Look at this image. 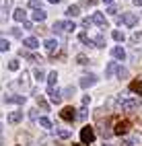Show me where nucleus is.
Listing matches in <instances>:
<instances>
[{
    "instance_id": "obj_16",
    "label": "nucleus",
    "mask_w": 142,
    "mask_h": 146,
    "mask_svg": "<svg viewBox=\"0 0 142 146\" xmlns=\"http://www.w3.org/2000/svg\"><path fill=\"white\" fill-rule=\"evenodd\" d=\"M115 72H117V64H115V62H109V64H107V70H105V76H107V78H111Z\"/></svg>"
},
{
    "instance_id": "obj_27",
    "label": "nucleus",
    "mask_w": 142,
    "mask_h": 146,
    "mask_svg": "<svg viewBox=\"0 0 142 146\" xmlns=\"http://www.w3.org/2000/svg\"><path fill=\"white\" fill-rule=\"evenodd\" d=\"M6 101H13V103H17V105H23L27 99H25V97H8Z\"/></svg>"
},
{
    "instance_id": "obj_41",
    "label": "nucleus",
    "mask_w": 142,
    "mask_h": 146,
    "mask_svg": "<svg viewBox=\"0 0 142 146\" xmlns=\"http://www.w3.org/2000/svg\"><path fill=\"white\" fill-rule=\"evenodd\" d=\"M91 23H93L91 19H82V27H84V29H89V27H91Z\"/></svg>"
},
{
    "instance_id": "obj_42",
    "label": "nucleus",
    "mask_w": 142,
    "mask_h": 146,
    "mask_svg": "<svg viewBox=\"0 0 142 146\" xmlns=\"http://www.w3.org/2000/svg\"><path fill=\"white\" fill-rule=\"evenodd\" d=\"M13 35L17 37V39H19V37H21V29H13Z\"/></svg>"
},
{
    "instance_id": "obj_12",
    "label": "nucleus",
    "mask_w": 142,
    "mask_h": 146,
    "mask_svg": "<svg viewBox=\"0 0 142 146\" xmlns=\"http://www.w3.org/2000/svg\"><path fill=\"white\" fill-rule=\"evenodd\" d=\"M142 140V136L140 134H134V136H130V138H124L121 140V146H134L136 142H140Z\"/></svg>"
},
{
    "instance_id": "obj_39",
    "label": "nucleus",
    "mask_w": 142,
    "mask_h": 146,
    "mask_svg": "<svg viewBox=\"0 0 142 146\" xmlns=\"http://www.w3.org/2000/svg\"><path fill=\"white\" fill-rule=\"evenodd\" d=\"M29 119H39V117H37V109H31L29 111Z\"/></svg>"
},
{
    "instance_id": "obj_32",
    "label": "nucleus",
    "mask_w": 142,
    "mask_h": 146,
    "mask_svg": "<svg viewBox=\"0 0 142 146\" xmlns=\"http://www.w3.org/2000/svg\"><path fill=\"white\" fill-rule=\"evenodd\" d=\"M111 35H113V39H115V41H124V39H126V37H124V33H121V31H113Z\"/></svg>"
},
{
    "instance_id": "obj_20",
    "label": "nucleus",
    "mask_w": 142,
    "mask_h": 146,
    "mask_svg": "<svg viewBox=\"0 0 142 146\" xmlns=\"http://www.w3.org/2000/svg\"><path fill=\"white\" fill-rule=\"evenodd\" d=\"M56 82H58V72H54V70H52L50 74H47V84H50V89H52Z\"/></svg>"
},
{
    "instance_id": "obj_18",
    "label": "nucleus",
    "mask_w": 142,
    "mask_h": 146,
    "mask_svg": "<svg viewBox=\"0 0 142 146\" xmlns=\"http://www.w3.org/2000/svg\"><path fill=\"white\" fill-rule=\"evenodd\" d=\"M13 17H15V21H23V23L27 21V13L23 11V8H17V11H15V15H13Z\"/></svg>"
},
{
    "instance_id": "obj_17",
    "label": "nucleus",
    "mask_w": 142,
    "mask_h": 146,
    "mask_svg": "<svg viewBox=\"0 0 142 146\" xmlns=\"http://www.w3.org/2000/svg\"><path fill=\"white\" fill-rule=\"evenodd\" d=\"M45 17H47V15H45L43 11H33V13H31V19H33V21H37V23L45 21Z\"/></svg>"
},
{
    "instance_id": "obj_33",
    "label": "nucleus",
    "mask_w": 142,
    "mask_h": 146,
    "mask_svg": "<svg viewBox=\"0 0 142 146\" xmlns=\"http://www.w3.org/2000/svg\"><path fill=\"white\" fill-rule=\"evenodd\" d=\"M140 39H142V31H140V33H134V35L130 37V41H132V43H138Z\"/></svg>"
},
{
    "instance_id": "obj_35",
    "label": "nucleus",
    "mask_w": 142,
    "mask_h": 146,
    "mask_svg": "<svg viewBox=\"0 0 142 146\" xmlns=\"http://www.w3.org/2000/svg\"><path fill=\"white\" fill-rule=\"evenodd\" d=\"M8 68H11V70H19V60H17V58L8 62Z\"/></svg>"
},
{
    "instance_id": "obj_4",
    "label": "nucleus",
    "mask_w": 142,
    "mask_h": 146,
    "mask_svg": "<svg viewBox=\"0 0 142 146\" xmlns=\"http://www.w3.org/2000/svg\"><path fill=\"white\" fill-rule=\"evenodd\" d=\"M60 117L66 119V121H74L76 119V111H74V107H64L60 111Z\"/></svg>"
},
{
    "instance_id": "obj_44",
    "label": "nucleus",
    "mask_w": 142,
    "mask_h": 146,
    "mask_svg": "<svg viewBox=\"0 0 142 146\" xmlns=\"http://www.w3.org/2000/svg\"><path fill=\"white\" fill-rule=\"evenodd\" d=\"M134 4L136 6H142V0H134Z\"/></svg>"
},
{
    "instance_id": "obj_22",
    "label": "nucleus",
    "mask_w": 142,
    "mask_h": 146,
    "mask_svg": "<svg viewBox=\"0 0 142 146\" xmlns=\"http://www.w3.org/2000/svg\"><path fill=\"white\" fill-rule=\"evenodd\" d=\"M115 74H117V78H128V74H130V72H128V68L117 66V72H115Z\"/></svg>"
},
{
    "instance_id": "obj_19",
    "label": "nucleus",
    "mask_w": 142,
    "mask_h": 146,
    "mask_svg": "<svg viewBox=\"0 0 142 146\" xmlns=\"http://www.w3.org/2000/svg\"><path fill=\"white\" fill-rule=\"evenodd\" d=\"M66 15H68V17H78V15H80V6H78V4H72V6H68Z\"/></svg>"
},
{
    "instance_id": "obj_30",
    "label": "nucleus",
    "mask_w": 142,
    "mask_h": 146,
    "mask_svg": "<svg viewBox=\"0 0 142 146\" xmlns=\"http://www.w3.org/2000/svg\"><path fill=\"white\" fill-rule=\"evenodd\" d=\"M33 74H35V80H43V78H45V74H43L41 68H35V72H33Z\"/></svg>"
},
{
    "instance_id": "obj_38",
    "label": "nucleus",
    "mask_w": 142,
    "mask_h": 146,
    "mask_svg": "<svg viewBox=\"0 0 142 146\" xmlns=\"http://www.w3.org/2000/svg\"><path fill=\"white\" fill-rule=\"evenodd\" d=\"M58 136H60V138H68V136H70V130H58Z\"/></svg>"
},
{
    "instance_id": "obj_48",
    "label": "nucleus",
    "mask_w": 142,
    "mask_h": 146,
    "mask_svg": "<svg viewBox=\"0 0 142 146\" xmlns=\"http://www.w3.org/2000/svg\"><path fill=\"white\" fill-rule=\"evenodd\" d=\"M74 146H82V144H74Z\"/></svg>"
},
{
    "instance_id": "obj_45",
    "label": "nucleus",
    "mask_w": 142,
    "mask_h": 146,
    "mask_svg": "<svg viewBox=\"0 0 142 146\" xmlns=\"http://www.w3.org/2000/svg\"><path fill=\"white\" fill-rule=\"evenodd\" d=\"M47 2H52V4H58V2H60V0H47Z\"/></svg>"
},
{
    "instance_id": "obj_26",
    "label": "nucleus",
    "mask_w": 142,
    "mask_h": 146,
    "mask_svg": "<svg viewBox=\"0 0 142 146\" xmlns=\"http://www.w3.org/2000/svg\"><path fill=\"white\" fill-rule=\"evenodd\" d=\"M27 4H29V8H33V11H41V2L39 0H29Z\"/></svg>"
},
{
    "instance_id": "obj_9",
    "label": "nucleus",
    "mask_w": 142,
    "mask_h": 146,
    "mask_svg": "<svg viewBox=\"0 0 142 146\" xmlns=\"http://www.w3.org/2000/svg\"><path fill=\"white\" fill-rule=\"evenodd\" d=\"M23 45L27 47V50H37V47H39V41H37V37H25Z\"/></svg>"
},
{
    "instance_id": "obj_36",
    "label": "nucleus",
    "mask_w": 142,
    "mask_h": 146,
    "mask_svg": "<svg viewBox=\"0 0 142 146\" xmlns=\"http://www.w3.org/2000/svg\"><path fill=\"white\" fill-rule=\"evenodd\" d=\"M37 99H39V105H41V109H45V111H50V105H47L43 99H41V95H37Z\"/></svg>"
},
{
    "instance_id": "obj_6",
    "label": "nucleus",
    "mask_w": 142,
    "mask_h": 146,
    "mask_svg": "<svg viewBox=\"0 0 142 146\" xmlns=\"http://www.w3.org/2000/svg\"><path fill=\"white\" fill-rule=\"evenodd\" d=\"M93 84H97V76H95V74H87V76L80 78V86H82V89H89V86H93Z\"/></svg>"
},
{
    "instance_id": "obj_25",
    "label": "nucleus",
    "mask_w": 142,
    "mask_h": 146,
    "mask_svg": "<svg viewBox=\"0 0 142 146\" xmlns=\"http://www.w3.org/2000/svg\"><path fill=\"white\" fill-rule=\"evenodd\" d=\"M39 123H41V128L52 130V121H50V117H39Z\"/></svg>"
},
{
    "instance_id": "obj_23",
    "label": "nucleus",
    "mask_w": 142,
    "mask_h": 146,
    "mask_svg": "<svg viewBox=\"0 0 142 146\" xmlns=\"http://www.w3.org/2000/svg\"><path fill=\"white\" fill-rule=\"evenodd\" d=\"M76 62H78L80 66H87V64H91V60H89V58L84 56V54H78V56H76Z\"/></svg>"
},
{
    "instance_id": "obj_21",
    "label": "nucleus",
    "mask_w": 142,
    "mask_h": 146,
    "mask_svg": "<svg viewBox=\"0 0 142 146\" xmlns=\"http://www.w3.org/2000/svg\"><path fill=\"white\" fill-rule=\"evenodd\" d=\"M11 6H13V0H0V11L2 13H8Z\"/></svg>"
},
{
    "instance_id": "obj_29",
    "label": "nucleus",
    "mask_w": 142,
    "mask_h": 146,
    "mask_svg": "<svg viewBox=\"0 0 142 146\" xmlns=\"http://www.w3.org/2000/svg\"><path fill=\"white\" fill-rule=\"evenodd\" d=\"M93 41H95V47H103V45H105V39H103V35H97Z\"/></svg>"
},
{
    "instance_id": "obj_13",
    "label": "nucleus",
    "mask_w": 142,
    "mask_h": 146,
    "mask_svg": "<svg viewBox=\"0 0 142 146\" xmlns=\"http://www.w3.org/2000/svg\"><path fill=\"white\" fill-rule=\"evenodd\" d=\"M130 91L142 97V82H140V80H132V82H130Z\"/></svg>"
},
{
    "instance_id": "obj_28",
    "label": "nucleus",
    "mask_w": 142,
    "mask_h": 146,
    "mask_svg": "<svg viewBox=\"0 0 142 146\" xmlns=\"http://www.w3.org/2000/svg\"><path fill=\"white\" fill-rule=\"evenodd\" d=\"M87 115H89L87 107H80V111H76V117H80V119H87Z\"/></svg>"
},
{
    "instance_id": "obj_40",
    "label": "nucleus",
    "mask_w": 142,
    "mask_h": 146,
    "mask_svg": "<svg viewBox=\"0 0 142 146\" xmlns=\"http://www.w3.org/2000/svg\"><path fill=\"white\" fill-rule=\"evenodd\" d=\"M95 2H97V0H82V2H80V4H82V6H93Z\"/></svg>"
},
{
    "instance_id": "obj_14",
    "label": "nucleus",
    "mask_w": 142,
    "mask_h": 146,
    "mask_svg": "<svg viewBox=\"0 0 142 146\" xmlns=\"http://www.w3.org/2000/svg\"><path fill=\"white\" fill-rule=\"evenodd\" d=\"M78 41H80V43H84L87 47H95V41H93V39H89V35L84 33V31L78 35Z\"/></svg>"
},
{
    "instance_id": "obj_34",
    "label": "nucleus",
    "mask_w": 142,
    "mask_h": 146,
    "mask_svg": "<svg viewBox=\"0 0 142 146\" xmlns=\"http://www.w3.org/2000/svg\"><path fill=\"white\" fill-rule=\"evenodd\" d=\"M62 95H64V97H72V95H74V86H66Z\"/></svg>"
},
{
    "instance_id": "obj_24",
    "label": "nucleus",
    "mask_w": 142,
    "mask_h": 146,
    "mask_svg": "<svg viewBox=\"0 0 142 146\" xmlns=\"http://www.w3.org/2000/svg\"><path fill=\"white\" fill-rule=\"evenodd\" d=\"M74 29H76V25H74L72 21H64V31H66V33H72Z\"/></svg>"
},
{
    "instance_id": "obj_43",
    "label": "nucleus",
    "mask_w": 142,
    "mask_h": 146,
    "mask_svg": "<svg viewBox=\"0 0 142 146\" xmlns=\"http://www.w3.org/2000/svg\"><path fill=\"white\" fill-rule=\"evenodd\" d=\"M25 29H29V31H31V29H33V25H31V21H25Z\"/></svg>"
},
{
    "instance_id": "obj_3",
    "label": "nucleus",
    "mask_w": 142,
    "mask_h": 146,
    "mask_svg": "<svg viewBox=\"0 0 142 146\" xmlns=\"http://www.w3.org/2000/svg\"><path fill=\"white\" fill-rule=\"evenodd\" d=\"M140 107V99H121V109L124 111H132Z\"/></svg>"
},
{
    "instance_id": "obj_8",
    "label": "nucleus",
    "mask_w": 142,
    "mask_h": 146,
    "mask_svg": "<svg viewBox=\"0 0 142 146\" xmlns=\"http://www.w3.org/2000/svg\"><path fill=\"white\" fill-rule=\"evenodd\" d=\"M43 47H45L47 54H56V52H58V41H56V39H45Z\"/></svg>"
},
{
    "instance_id": "obj_7",
    "label": "nucleus",
    "mask_w": 142,
    "mask_h": 146,
    "mask_svg": "<svg viewBox=\"0 0 142 146\" xmlns=\"http://www.w3.org/2000/svg\"><path fill=\"white\" fill-rule=\"evenodd\" d=\"M91 21H93L95 25H99L101 29H107V21H105V17H103V13H95Z\"/></svg>"
},
{
    "instance_id": "obj_47",
    "label": "nucleus",
    "mask_w": 142,
    "mask_h": 146,
    "mask_svg": "<svg viewBox=\"0 0 142 146\" xmlns=\"http://www.w3.org/2000/svg\"><path fill=\"white\" fill-rule=\"evenodd\" d=\"M0 144H2V134H0Z\"/></svg>"
},
{
    "instance_id": "obj_1",
    "label": "nucleus",
    "mask_w": 142,
    "mask_h": 146,
    "mask_svg": "<svg viewBox=\"0 0 142 146\" xmlns=\"http://www.w3.org/2000/svg\"><path fill=\"white\" fill-rule=\"evenodd\" d=\"M130 132V121L128 119H119L115 125H113V134L115 136H126Z\"/></svg>"
},
{
    "instance_id": "obj_10",
    "label": "nucleus",
    "mask_w": 142,
    "mask_h": 146,
    "mask_svg": "<svg viewBox=\"0 0 142 146\" xmlns=\"http://www.w3.org/2000/svg\"><path fill=\"white\" fill-rule=\"evenodd\" d=\"M47 95H50V99H52V103H60L62 101V91H58V89H52L47 91Z\"/></svg>"
},
{
    "instance_id": "obj_15",
    "label": "nucleus",
    "mask_w": 142,
    "mask_h": 146,
    "mask_svg": "<svg viewBox=\"0 0 142 146\" xmlns=\"http://www.w3.org/2000/svg\"><path fill=\"white\" fill-rule=\"evenodd\" d=\"M23 119V113L21 111H13L11 115H8V123H19Z\"/></svg>"
},
{
    "instance_id": "obj_5",
    "label": "nucleus",
    "mask_w": 142,
    "mask_h": 146,
    "mask_svg": "<svg viewBox=\"0 0 142 146\" xmlns=\"http://www.w3.org/2000/svg\"><path fill=\"white\" fill-rule=\"evenodd\" d=\"M117 21L124 23V25H128V27H134V25L138 23V17H136L134 13H128V15H124V17H119Z\"/></svg>"
},
{
    "instance_id": "obj_2",
    "label": "nucleus",
    "mask_w": 142,
    "mask_h": 146,
    "mask_svg": "<svg viewBox=\"0 0 142 146\" xmlns=\"http://www.w3.org/2000/svg\"><path fill=\"white\" fill-rule=\"evenodd\" d=\"M93 140H95V130L89 128V125L80 128V142H82V144H91Z\"/></svg>"
},
{
    "instance_id": "obj_31",
    "label": "nucleus",
    "mask_w": 142,
    "mask_h": 146,
    "mask_svg": "<svg viewBox=\"0 0 142 146\" xmlns=\"http://www.w3.org/2000/svg\"><path fill=\"white\" fill-rule=\"evenodd\" d=\"M8 50H11V43L6 39H0V52H8Z\"/></svg>"
},
{
    "instance_id": "obj_11",
    "label": "nucleus",
    "mask_w": 142,
    "mask_h": 146,
    "mask_svg": "<svg viewBox=\"0 0 142 146\" xmlns=\"http://www.w3.org/2000/svg\"><path fill=\"white\" fill-rule=\"evenodd\" d=\"M111 56L115 58V60H126V50L121 45H115V47H113V52H111Z\"/></svg>"
},
{
    "instance_id": "obj_37",
    "label": "nucleus",
    "mask_w": 142,
    "mask_h": 146,
    "mask_svg": "<svg viewBox=\"0 0 142 146\" xmlns=\"http://www.w3.org/2000/svg\"><path fill=\"white\" fill-rule=\"evenodd\" d=\"M107 13H109L111 17H113V15H117V6H115V4H109V8H107Z\"/></svg>"
},
{
    "instance_id": "obj_46",
    "label": "nucleus",
    "mask_w": 142,
    "mask_h": 146,
    "mask_svg": "<svg viewBox=\"0 0 142 146\" xmlns=\"http://www.w3.org/2000/svg\"><path fill=\"white\" fill-rule=\"evenodd\" d=\"M103 2H107V4H111V2H113V0H103Z\"/></svg>"
}]
</instances>
